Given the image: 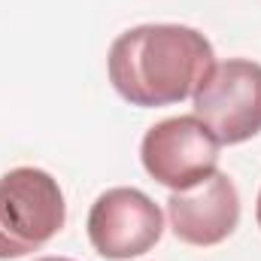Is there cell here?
<instances>
[{"label":"cell","instance_id":"5b68a950","mask_svg":"<svg viewBox=\"0 0 261 261\" xmlns=\"http://www.w3.org/2000/svg\"><path fill=\"white\" fill-rule=\"evenodd\" d=\"M88 240L97 255L128 261L149 252L164 234V216L158 203L140 189H110L91 203Z\"/></svg>","mask_w":261,"mask_h":261},{"label":"cell","instance_id":"6da1fadb","mask_svg":"<svg viewBox=\"0 0 261 261\" xmlns=\"http://www.w3.org/2000/svg\"><path fill=\"white\" fill-rule=\"evenodd\" d=\"M213 43L186 24H137L110 46V82L134 107H170L213 73Z\"/></svg>","mask_w":261,"mask_h":261},{"label":"cell","instance_id":"ba28073f","mask_svg":"<svg viewBox=\"0 0 261 261\" xmlns=\"http://www.w3.org/2000/svg\"><path fill=\"white\" fill-rule=\"evenodd\" d=\"M37 261H73V258H61V255H46V258H37Z\"/></svg>","mask_w":261,"mask_h":261},{"label":"cell","instance_id":"3957f363","mask_svg":"<svg viewBox=\"0 0 261 261\" xmlns=\"http://www.w3.org/2000/svg\"><path fill=\"white\" fill-rule=\"evenodd\" d=\"M195 116L219 143L237 146L261 134V64L228 58L197 85Z\"/></svg>","mask_w":261,"mask_h":261},{"label":"cell","instance_id":"277c9868","mask_svg":"<svg viewBox=\"0 0 261 261\" xmlns=\"http://www.w3.org/2000/svg\"><path fill=\"white\" fill-rule=\"evenodd\" d=\"M222 143L197 116H173L146 130L140 161L146 173L170 192H186L219 170Z\"/></svg>","mask_w":261,"mask_h":261},{"label":"cell","instance_id":"7a4b0ae2","mask_svg":"<svg viewBox=\"0 0 261 261\" xmlns=\"http://www.w3.org/2000/svg\"><path fill=\"white\" fill-rule=\"evenodd\" d=\"M67 219L58 179L40 167H15L0 176V261L43 249Z\"/></svg>","mask_w":261,"mask_h":261},{"label":"cell","instance_id":"52a82bcc","mask_svg":"<svg viewBox=\"0 0 261 261\" xmlns=\"http://www.w3.org/2000/svg\"><path fill=\"white\" fill-rule=\"evenodd\" d=\"M255 219H258V228H261V192H258V203H255Z\"/></svg>","mask_w":261,"mask_h":261},{"label":"cell","instance_id":"8992f818","mask_svg":"<svg viewBox=\"0 0 261 261\" xmlns=\"http://www.w3.org/2000/svg\"><path fill=\"white\" fill-rule=\"evenodd\" d=\"M167 219L176 240L189 246H216L228 240L240 222V195L228 173L216 170L186 192H170Z\"/></svg>","mask_w":261,"mask_h":261}]
</instances>
